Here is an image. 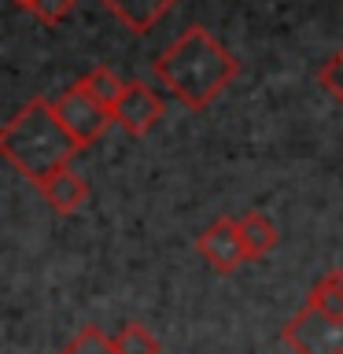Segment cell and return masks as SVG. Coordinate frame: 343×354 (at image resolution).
<instances>
[{
  "label": "cell",
  "mask_w": 343,
  "mask_h": 354,
  "mask_svg": "<svg viewBox=\"0 0 343 354\" xmlns=\"http://www.w3.org/2000/svg\"><path fill=\"white\" fill-rule=\"evenodd\" d=\"M115 347H118V354H159V339H155L144 325L129 321V325L118 328Z\"/></svg>",
  "instance_id": "13"
},
{
  "label": "cell",
  "mask_w": 343,
  "mask_h": 354,
  "mask_svg": "<svg viewBox=\"0 0 343 354\" xmlns=\"http://www.w3.org/2000/svg\"><path fill=\"white\" fill-rule=\"evenodd\" d=\"M55 354H118V347H115V339H107L104 328L85 325V328H77Z\"/></svg>",
  "instance_id": "12"
},
{
  "label": "cell",
  "mask_w": 343,
  "mask_h": 354,
  "mask_svg": "<svg viewBox=\"0 0 343 354\" xmlns=\"http://www.w3.org/2000/svg\"><path fill=\"white\" fill-rule=\"evenodd\" d=\"M237 225H240V236H243V248H248V259H266L273 248H277V240H281V232H277V225L266 214H259V210H248L243 218H237Z\"/></svg>",
  "instance_id": "9"
},
{
  "label": "cell",
  "mask_w": 343,
  "mask_h": 354,
  "mask_svg": "<svg viewBox=\"0 0 343 354\" xmlns=\"http://www.w3.org/2000/svg\"><path fill=\"white\" fill-rule=\"evenodd\" d=\"M0 151L30 185H41L44 177L66 170L82 151V144L71 137V129L59 122L48 100H30L0 129Z\"/></svg>",
  "instance_id": "2"
},
{
  "label": "cell",
  "mask_w": 343,
  "mask_h": 354,
  "mask_svg": "<svg viewBox=\"0 0 343 354\" xmlns=\"http://www.w3.org/2000/svg\"><path fill=\"white\" fill-rule=\"evenodd\" d=\"M281 336L295 354H343V317H328L306 303Z\"/></svg>",
  "instance_id": "4"
},
{
  "label": "cell",
  "mask_w": 343,
  "mask_h": 354,
  "mask_svg": "<svg viewBox=\"0 0 343 354\" xmlns=\"http://www.w3.org/2000/svg\"><path fill=\"white\" fill-rule=\"evenodd\" d=\"M37 192L44 196V203H48L55 214H74V210L89 199V185H85L82 174H74L71 166H66V170L44 177L37 185Z\"/></svg>",
  "instance_id": "7"
},
{
  "label": "cell",
  "mask_w": 343,
  "mask_h": 354,
  "mask_svg": "<svg viewBox=\"0 0 343 354\" xmlns=\"http://www.w3.org/2000/svg\"><path fill=\"white\" fill-rule=\"evenodd\" d=\"M306 303L328 317H343V270H332L321 277L314 284V292L306 295Z\"/></svg>",
  "instance_id": "10"
},
{
  "label": "cell",
  "mask_w": 343,
  "mask_h": 354,
  "mask_svg": "<svg viewBox=\"0 0 343 354\" xmlns=\"http://www.w3.org/2000/svg\"><path fill=\"white\" fill-rule=\"evenodd\" d=\"M26 11L33 19H41L44 26H59V22L74 11V0H30Z\"/></svg>",
  "instance_id": "15"
},
{
  "label": "cell",
  "mask_w": 343,
  "mask_h": 354,
  "mask_svg": "<svg viewBox=\"0 0 343 354\" xmlns=\"http://www.w3.org/2000/svg\"><path fill=\"white\" fill-rule=\"evenodd\" d=\"M317 82H321V88H325L332 100H336V104H343V44L328 55L325 63H321Z\"/></svg>",
  "instance_id": "14"
},
{
  "label": "cell",
  "mask_w": 343,
  "mask_h": 354,
  "mask_svg": "<svg viewBox=\"0 0 343 354\" xmlns=\"http://www.w3.org/2000/svg\"><path fill=\"white\" fill-rule=\"evenodd\" d=\"M82 82L89 85V93H93L100 104H104L111 115H115V104L122 100V93H126V82H122V77L111 71V66H96V71H89Z\"/></svg>",
  "instance_id": "11"
},
{
  "label": "cell",
  "mask_w": 343,
  "mask_h": 354,
  "mask_svg": "<svg viewBox=\"0 0 343 354\" xmlns=\"http://www.w3.org/2000/svg\"><path fill=\"white\" fill-rule=\"evenodd\" d=\"M196 251L203 254L207 266L218 273H232V270H240L243 262H251L248 248H243V236H240V225L232 218L210 221V225L196 236Z\"/></svg>",
  "instance_id": "5"
},
{
  "label": "cell",
  "mask_w": 343,
  "mask_h": 354,
  "mask_svg": "<svg viewBox=\"0 0 343 354\" xmlns=\"http://www.w3.org/2000/svg\"><path fill=\"white\" fill-rule=\"evenodd\" d=\"M52 107H55L59 122L71 129V137L82 144V148H89L93 140H100V137H104V129L115 122V115H111V111L100 104L93 93H89L85 82H74Z\"/></svg>",
  "instance_id": "3"
},
{
  "label": "cell",
  "mask_w": 343,
  "mask_h": 354,
  "mask_svg": "<svg viewBox=\"0 0 343 354\" xmlns=\"http://www.w3.org/2000/svg\"><path fill=\"white\" fill-rule=\"evenodd\" d=\"M15 4H19V8H26V4H30V0H15Z\"/></svg>",
  "instance_id": "16"
},
{
  "label": "cell",
  "mask_w": 343,
  "mask_h": 354,
  "mask_svg": "<svg viewBox=\"0 0 343 354\" xmlns=\"http://www.w3.org/2000/svg\"><path fill=\"white\" fill-rule=\"evenodd\" d=\"M237 71L240 66L229 55V48L218 37H210L203 26H188L155 59L159 82L192 111H203L207 104H214L237 77Z\"/></svg>",
  "instance_id": "1"
},
{
  "label": "cell",
  "mask_w": 343,
  "mask_h": 354,
  "mask_svg": "<svg viewBox=\"0 0 343 354\" xmlns=\"http://www.w3.org/2000/svg\"><path fill=\"white\" fill-rule=\"evenodd\" d=\"M163 118V96L144 82H126V93L115 104V122L133 137H144Z\"/></svg>",
  "instance_id": "6"
},
{
  "label": "cell",
  "mask_w": 343,
  "mask_h": 354,
  "mask_svg": "<svg viewBox=\"0 0 343 354\" xmlns=\"http://www.w3.org/2000/svg\"><path fill=\"white\" fill-rule=\"evenodd\" d=\"M174 4L177 0H104V8L133 33H148Z\"/></svg>",
  "instance_id": "8"
}]
</instances>
